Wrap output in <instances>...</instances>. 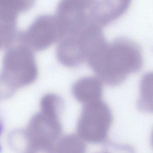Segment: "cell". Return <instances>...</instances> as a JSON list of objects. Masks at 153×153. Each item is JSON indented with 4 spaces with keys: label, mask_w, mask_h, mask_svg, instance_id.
Here are the masks:
<instances>
[{
    "label": "cell",
    "mask_w": 153,
    "mask_h": 153,
    "mask_svg": "<svg viewBox=\"0 0 153 153\" xmlns=\"http://www.w3.org/2000/svg\"><path fill=\"white\" fill-rule=\"evenodd\" d=\"M137 107L144 112L153 113V72L147 73L141 78Z\"/></svg>",
    "instance_id": "ba28073f"
},
{
    "label": "cell",
    "mask_w": 153,
    "mask_h": 153,
    "mask_svg": "<svg viewBox=\"0 0 153 153\" xmlns=\"http://www.w3.org/2000/svg\"><path fill=\"white\" fill-rule=\"evenodd\" d=\"M99 79L111 86L123 82L143 65L140 48L135 43L120 38L106 43L94 52L86 61Z\"/></svg>",
    "instance_id": "6da1fadb"
},
{
    "label": "cell",
    "mask_w": 153,
    "mask_h": 153,
    "mask_svg": "<svg viewBox=\"0 0 153 153\" xmlns=\"http://www.w3.org/2000/svg\"><path fill=\"white\" fill-rule=\"evenodd\" d=\"M112 121L111 111L103 101L85 104L77 122V134L84 141L102 143L108 137Z\"/></svg>",
    "instance_id": "3957f363"
},
{
    "label": "cell",
    "mask_w": 153,
    "mask_h": 153,
    "mask_svg": "<svg viewBox=\"0 0 153 153\" xmlns=\"http://www.w3.org/2000/svg\"><path fill=\"white\" fill-rule=\"evenodd\" d=\"M1 146H0V152H1Z\"/></svg>",
    "instance_id": "8fae6325"
},
{
    "label": "cell",
    "mask_w": 153,
    "mask_h": 153,
    "mask_svg": "<svg viewBox=\"0 0 153 153\" xmlns=\"http://www.w3.org/2000/svg\"><path fill=\"white\" fill-rule=\"evenodd\" d=\"M131 1L95 0L90 9L92 19L102 27L123 14L127 10Z\"/></svg>",
    "instance_id": "5b68a950"
},
{
    "label": "cell",
    "mask_w": 153,
    "mask_h": 153,
    "mask_svg": "<svg viewBox=\"0 0 153 153\" xmlns=\"http://www.w3.org/2000/svg\"><path fill=\"white\" fill-rule=\"evenodd\" d=\"M152 146L153 147V131L152 134Z\"/></svg>",
    "instance_id": "30bf717a"
},
{
    "label": "cell",
    "mask_w": 153,
    "mask_h": 153,
    "mask_svg": "<svg viewBox=\"0 0 153 153\" xmlns=\"http://www.w3.org/2000/svg\"><path fill=\"white\" fill-rule=\"evenodd\" d=\"M35 0H0V17L10 20H17L20 13L29 10Z\"/></svg>",
    "instance_id": "52a82bcc"
},
{
    "label": "cell",
    "mask_w": 153,
    "mask_h": 153,
    "mask_svg": "<svg viewBox=\"0 0 153 153\" xmlns=\"http://www.w3.org/2000/svg\"><path fill=\"white\" fill-rule=\"evenodd\" d=\"M59 117L42 111L35 115L27 129L19 134L23 153H54L62 132Z\"/></svg>",
    "instance_id": "7a4b0ae2"
},
{
    "label": "cell",
    "mask_w": 153,
    "mask_h": 153,
    "mask_svg": "<svg viewBox=\"0 0 153 153\" xmlns=\"http://www.w3.org/2000/svg\"><path fill=\"white\" fill-rule=\"evenodd\" d=\"M84 141L78 135H66L57 141L54 153H85Z\"/></svg>",
    "instance_id": "9c48e42d"
},
{
    "label": "cell",
    "mask_w": 153,
    "mask_h": 153,
    "mask_svg": "<svg viewBox=\"0 0 153 153\" xmlns=\"http://www.w3.org/2000/svg\"><path fill=\"white\" fill-rule=\"evenodd\" d=\"M25 37L36 50H45L59 40L60 29L55 16L42 15L36 19L25 33Z\"/></svg>",
    "instance_id": "277c9868"
},
{
    "label": "cell",
    "mask_w": 153,
    "mask_h": 153,
    "mask_svg": "<svg viewBox=\"0 0 153 153\" xmlns=\"http://www.w3.org/2000/svg\"><path fill=\"white\" fill-rule=\"evenodd\" d=\"M72 92L77 101L84 104L100 100L102 94L101 81L93 76L82 77L74 84Z\"/></svg>",
    "instance_id": "8992f818"
}]
</instances>
